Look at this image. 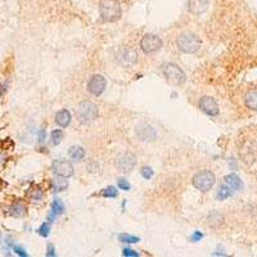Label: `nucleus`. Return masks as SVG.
Masks as SVG:
<instances>
[{
  "instance_id": "nucleus-1",
  "label": "nucleus",
  "mask_w": 257,
  "mask_h": 257,
  "mask_svg": "<svg viewBox=\"0 0 257 257\" xmlns=\"http://www.w3.org/2000/svg\"><path fill=\"white\" fill-rule=\"evenodd\" d=\"M176 45L179 50L185 54H194L202 46V40L194 32L184 31L177 36Z\"/></svg>"
},
{
  "instance_id": "nucleus-2",
  "label": "nucleus",
  "mask_w": 257,
  "mask_h": 257,
  "mask_svg": "<svg viewBox=\"0 0 257 257\" xmlns=\"http://www.w3.org/2000/svg\"><path fill=\"white\" fill-rule=\"evenodd\" d=\"M99 12L104 22L119 21L122 13L119 0H102L99 3Z\"/></svg>"
},
{
  "instance_id": "nucleus-3",
  "label": "nucleus",
  "mask_w": 257,
  "mask_h": 257,
  "mask_svg": "<svg viewBox=\"0 0 257 257\" xmlns=\"http://www.w3.org/2000/svg\"><path fill=\"white\" fill-rule=\"evenodd\" d=\"M76 116L83 124H90V122L95 121L98 119L99 109H98V106L95 103L91 102V100H83L77 106Z\"/></svg>"
},
{
  "instance_id": "nucleus-4",
  "label": "nucleus",
  "mask_w": 257,
  "mask_h": 257,
  "mask_svg": "<svg viewBox=\"0 0 257 257\" xmlns=\"http://www.w3.org/2000/svg\"><path fill=\"white\" fill-rule=\"evenodd\" d=\"M193 186L199 192L206 193L211 190L216 183L215 173L210 170H202L197 172L192 179Z\"/></svg>"
},
{
  "instance_id": "nucleus-5",
  "label": "nucleus",
  "mask_w": 257,
  "mask_h": 257,
  "mask_svg": "<svg viewBox=\"0 0 257 257\" xmlns=\"http://www.w3.org/2000/svg\"><path fill=\"white\" fill-rule=\"evenodd\" d=\"M166 80L172 85H183L186 81V75L181 68L175 63H165L162 67Z\"/></svg>"
},
{
  "instance_id": "nucleus-6",
  "label": "nucleus",
  "mask_w": 257,
  "mask_h": 257,
  "mask_svg": "<svg viewBox=\"0 0 257 257\" xmlns=\"http://www.w3.org/2000/svg\"><path fill=\"white\" fill-rule=\"evenodd\" d=\"M116 61L124 67H131L138 62V53L136 50L128 45H124L119 49L117 54H116Z\"/></svg>"
},
{
  "instance_id": "nucleus-7",
  "label": "nucleus",
  "mask_w": 257,
  "mask_h": 257,
  "mask_svg": "<svg viewBox=\"0 0 257 257\" xmlns=\"http://www.w3.org/2000/svg\"><path fill=\"white\" fill-rule=\"evenodd\" d=\"M115 165L121 172H130L136 166V156L132 152H124L116 157Z\"/></svg>"
},
{
  "instance_id": "nucleus-8",
  "label": "nucleus",
  "mask_w": 257,
  "mask_h": 257,
  "mask_svg": "<svg viewBox=\"0 0 257 257\" xmlns=\"http://www.w3.org/2000/svg\"><path fill=\"white\" fill-rule=\"evenodd\" d=\"M162 45H164V43H162L160 36L153 35V34H147L140 40V48L145 54H153L162 48Z\"/></svg>"
},
{
  "instance_id": "nucleus-9",
  "label": "nucleus",
  "mask_w": 257,
  "mask_h": 257,
  "mask_svg": "<svg viewBox=\"0 0 257 257\" xmlns=\"http://www.w3.org/2000/svg\"><path fill=\"white\" fill-rule=\"evenodd\" d=\"M107 86L106 77L102 76L99 74H95L90 77V80L87 81V90L90 94H93L95 96H99L104 93Z\"/></svg>"
},
{
  "instance_id": "nucleus-10",
  "label": "nucleus",
  "mask_w": 257,
  "mask_h": 257,
  "mask_svg": "<svg viewBox=\"0 0 257 257\" xmlns=\"http://www.w3.org/2000/svg\"><path fill=\"white\" fill-rule=\"evenodd\" d=\"M51 170L55 175L62 177H71L74 175V166L71 164L70 161L67 160H55L53 164H51Z\"/></svg>"
},
{
  "instance_id": "nucleus-11",
  "label": "nucleus",
  "mask_w": 257,
  "mask_h": 257,
  "mask_svg": "<svg viewBox=\"0 0 257 257\" xmlns=\"http://www.w3.org/2000/svg\"><path fill=\"white\" fill-rule=\"evenodd\" d=\"M199 109L207 116H211V117H215L220 113L217 102L212 96H202L199 100Z\"/></svg>"
},
{
  "instance_id": "nucleus-12",
  "label": "nucleus",
  "mask_w": 257,
  "mask_h": 257,
  "mask_svg": "<svg viewBox=\"0 0 257 257\" xmlns=\"http://www.w3.org/2000/svg\"><path fill=\"white\" fill-rule=\"evenodd\" d=\"M136 135L141 140H154L157 138V132L152 126L149 125H140L136 128Z\"/></svg>"
},
{
  "instance_id": "nucleus-13",
  "label": "nucleus",
  "mask_w": 257,
  "mask_h": 257,
  "mask_svg": "<svg viewBox=\"0 0 257 257\" xmlns=\"http://www.w3.org/2000/svg\"><path fill=\"white\" fill-rule=\"evenodd\" d=\"M209 8V0H189V10L194 16H201Z\"/></svg>"
},
{
  "instance_id": "nucleus-14",
  "label": "nucleus",
  "mask_w": 257,
  "mask_h": 257,
  "mask_svg": "<svg viewBox=\"0 0 257 257\" xmlns=\"http://www.w3.org/2000/svg\"><path fill=\"white\" fill-rule=\"evenodd\" d=\"M64 212V203L62 202V199L57 198L51 202V211L48 215V221H54L55 217L62 215Z\"/></svg>"
},
{
  "instance_id": "nucleus-15",
  "label": "nucleus",
  "mask_w": 257,
  "mask_h": 257,
  "mask_svg": "<svg viewBox=\"0 0 257 257\" xmlns=\"http://www.w3.org/2000/svg\"><path fill=\"white\" fill-rule=\"evenodd\" d=\"M26 214H27V206L21 201L13 203L9 207V215L13 217H23Z\"/></svg>"
},
{
  "instance_id": "nucleus-16",
  "label": "nucleus",
  "mask_w": 257,
  "mask_h": 257,
  "mask_svg": "<svg viewBox=\"0 0 257 257\" xmlns=\"http://www.w3.org/2000/svg\"><path fill=\"white\" fill-rule=\"evenodd\" d=\"M244 104L252 111H257V89L248 90L244 95Z\"/></svg>"
},
{
  "instance_id": "nucleus-17",
  "label": "nucleus",
  "mask_w": 257,
  "mask_h": 257,
  "mask_svg": "<svg viewBox=\"0 0 257 257\" xmlns=\"http://www.w3.org/2000/svg\"><path fill=\"white\" fill-rule=\"evenodd\" d=\"M55 122L58 124V126L61 128H67L71 124V113L67 109H61L59 112H57L55 115Z\"/></svg>"
},
{
  "instance_id": "nucleus-18",
  "label": "nucleus",
  "mask_w": 257,
  "mask_h": 257,
  "mask_svg": "<svg viewBox=\"0 0 257 257\" xmlns=\"http://www.w3.org/2000/svg\"><path fill=\"white\" fill-rule=\"evenodd\" d=\"M225 184L228 186H230L233 190H242L243 189V183H242V180L234 175V173H230L228 176H225Z\"/></svg>"
},
{
  "instance_id": "nucleus-19",
  "label": "nucleus",
  "mask_w": 257,
  "mask_h": 257,
  "mask_svg": "<svg viewBox=\"0 0 257 257\" xmlns=\"http://www.w3.org/2000/svg\"><path fill=\"white\" fill-rule=\"evenodd\" d=\"M68 156L71 157V160L76 161H83L85 157V149L83 147H79V145H74L68 149Z\"/></svg>"
},
{
  "instance_id": "nucleus-20",
  "label": "nucleus",
  "mask_w": 257,
  "mask_h": 257,
  "mask_svg": "<svg viewBox=\"0 0 257 257\" xmlns=\"http://www.w3.org/2000/svg\"><path fill=\"white\" fill-rule=\"evenodd\" d=\"M66 177H62V176H58L55 175V177L53 179V188H54L55 192H64V190L68 188V181L67 180H64Z\"/></svg>"
},
{
  "instance_id": "nucleus-21",
  "label": "nucleus",
  "mask_w": 257,
  "mask_h": 257,
  "mask_svg": "<svg viewBox=\"0 0 257 257\" xmlns=\"http://www.w3.org/2000/svg\"><path fill=\"white\" fill-rule=\"evenodd\" d=\"M222 222H224V216L220 212L212 211L209 215V224L214 228H217V226L222 225Z\"/></svg>"
},
{
  "instance_id": "nucleus-22",
  "label": "nucleus",
  "mask_w": 257,
  "mask_h": 257,
  "mask_svg": "<svg viewBox=\"0 0 257 257\" xmlns=\"http://www.w3.org/2000/svg\"><path fill=\"white\" fill-rule=\"evenodd\" d=\"M231 194H233V189H231L230 186L226 185V184H224V185H221L220 188H218L217 199H220V201H224V199L231 197Z\"/></svg>"
},
{
  "instance_id": "nucleus-23",
  "label": "nucleus",
  "mask_w": 257,
  "mask_h": 257,
  "mask_svg": "<svg viewBox=\"0 0 257 257\" xmlns=\"http://www.w3.org/2000/svg\"><path fill=\"white\" fill-rule=\"evenodd\" d=\"M43 196H44V193H43V190L39 186H34V188H31L29 190V197L31 199H34V201H40L43 198Z\"/></svg>"
},
{
  "instance_id": "nucleus-24",
  "label": "nucleus",
  "mask_w": 257,
  "mask_h": 257,
  "mask_svg": "<svg viewBox=\"0 0 257 257\" xmlns=\"http://www.w3.org/2000/svg\"><path fill=\"white\" fill-rule=\"evenodd\" d=\"M119 241L121 243H138L139 238L135 237V235H130V234H120L119 235Z\"/></svg>"
},
{
  "instance_id": "nucleus-25",
  "label": "nucleus",
  "mask_w": 257,
  "mask_h": 257,
  "mask_svg": "<svg viewBox=\"0 0 257 257\" xmlns=\"http://www.w3.org/2000/svg\"><path fill=\"white\" fill-rule=\"evenodd\" d=\"M63 139V131L62 130H54L51 132V143L53 145H58Z\"/></svg>"
},
{
  "instance_id": "nucleus-26",
  "label": "nucleus",
  "mask_w": 257,
  "mask_h": 257,
  "mask_svg": "<svg viewBox=\"0 0 257 257\" xmlns=\"http://www.w3.org/2000/svg\"><path fill=\"white\" fill-rule=\"evenodd\" d=\"M100 194L106 198H115V197H117V190H116L115 186H108L104 190H102Z\"/></svg>"
},
{
  "instance_id": "nucleus-27",
  "label": "nucleus",
  "mask_w": 257,
  "mask_h": 257,
  "mask_svg": "<svg viewBox=\"0 0 257 257\" xmlns=\"http://www.w3.org/2000/svg\"><path fill=\"white\" fill-rule=\"evenodd\" d=\"M38 233H39V235H42V237L46 238L49 234H50V225H49L48 222H44V224H42V226L38 229Z\"/></svg>"
},
{
  "instance_id": "nucleus-28",
  "label": "nucleus",
  "mask_w": 257,
  "mask_h": 257,
  "mask_svg": "<svg viewBox=\"0 0 257 257\" xmlns=\"http://www.w3.org/2000/svg\"><path fill=\"white\" fill-rule=\"evenodd\" d=\"M140 172H141V176L144 177V179H147V180H149L154 175L153 170H152V167H149V166L143 167V169L140 170Z\"/></svg>"
},
{
  "instance_id": "nucleus-29",
  "label": "nucleus",
  "mask_w": 257,
  "mask_h": 257,
  "mask_svg": "<svg viewBox=\"0 0 257 257\" xmlns=\"http://www.w3.org/2000/svg\"><path fill=\"white\" fill-rule=\"evenodd\" d=\"M117 185H119V188L121 190H125V192H128V190H130V183H128V180L124 179V177H121V179L117 180Z\"/></svg>"
},
{
  "instance_id": "nucleus-30",
  "label": "nucleus",
  "mask_w": 257,
  "mask_h": 257,
  "mask_svg": "<svg viewBox=\"0 0 257 257\" xmlns=\"http://www.w3.org/2000/svg\"><path fill=\"white\" fill-rule=\"evenodd\" d=\"M122 255H124V256H134V257H138L139 255V252H136V251H134V250H130V248H124V251H122Z\"/></svg>"
},
{
  "instance_id": "nucleus-31",
  "label": "nucleus",
  "mask_w": 257,
  "mask_h": 257,
  "mask_svg": "<svg viewBox=\"0 0 257 257\" xmlns=\"http://www.w3.org/2000/svg\"><path fill=\"white\" fill-rule=\"evenodd\" d=\"M13 251H14L17 255H19V256H22V257L29 256V255H27V252H26V251L23 250L22 247H19V246H13Z\"/></svg>"
},
{
  "instance_id": "nucleus-32",
  "label": "nucleus",
  "mask_w": 257,
  "mask_h": 257,
  "mask_svg": "<svg viewBox=\"0 0 257 257\" xmlns=\"http://www.w3.org/2000/svg\"><path fill=\"white\" fill-rule=\"evenodd\" d=\"M202 238H203V234L201 233V231H194L192 237H190V239H192V242H199Z\"/></svg>"
},
{
  "instance_id": "nucleus-33",
  "label": "nucleus",
  "mask_w": 257,
  "mask_h": 257,
  "mask_svg": "<svg viewBox=\"0 0 257 257\" xmlns=\"http://www.w3.org/2000/svg\"><path fill=\"white\" fill-rule=\"evenodd\" d=\"M55 248H54V246H53V244H48V252H46V256H55Z\"/></svg>"
},
{
  "instance_id": "nucleus-34",
  "label": "nucleus",
  "mask_w": 257,
  "mask_h": 257,
  "mask_svg": "<svg viewBox=\"0 0 257 257\" xmlns=\"http://www.w3.org/2000/svg\"><path fill=\"white\" fill-rule=\"evenodd\" d=\"M6 186H8V184H6V181H4V180L1 179V177H0V192H1V190L5 189Z\"/></svg>"
},
{
  "instance_id": "nucleus-35",
  "label": "nucleus",
  "mask_w": 257,
  "mask_h": 257,
  "mask_svg": "<svg viewBox=\"0 0 257 257\" xmlns=\"http://www.w3.org/2000/svg\"><path fill=\"white\" fill-rule=\"evenodd\" d=\"M45 136H46V135H45L44 130H42V131L39 132V140H40V141H44L45 140Z\"/></svg>"
},
{
  "instance_id": "nucleus-36",
  "label": "nucleus",
  "mask_w": 257,
  "mask_h": 257,
  "mask_svg": "<svg viewBox=\"0 0 257 257\" xmlns=\"http://www.w3.org/2000/svg\"><path fill=\"white\" fill-rule=\"evenodd\" d=\"M3 85H1V84H0V98H1V95H3Z\"/></svg>"
}]
</instances>
